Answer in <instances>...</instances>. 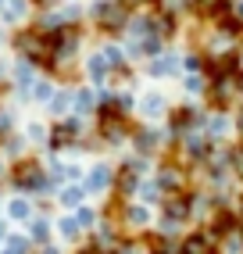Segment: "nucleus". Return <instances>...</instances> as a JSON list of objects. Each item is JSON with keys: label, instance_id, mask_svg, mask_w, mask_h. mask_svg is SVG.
I'll return each mask as SVG.
<instances>
[{"label": "nucleus", "instance_id": "obj_1", "mask_svg": "<svg viewBox=\"0 0 243 254\" xmlns=\"http://www.w3.org/2000/svg\"><path fill=\"white\" fill-rule=\"evenodd\" d=\"M7 183H11V190H18L25 197H47V193L58 190V183L47 176L43 161L32 158V154H22L7 165Z\"/></svg>", "mask_w": 243, "mask_h": 254}, {"label": "nucleus", "instance_id": "obj_2", "mask_svg": "<svg viewBox=\"0 0 243 254\" xmlns=\"http://www.w3.org/2000/svg\"><path fill=\"white\" fill-rule=\"evenodd\" d=\"M11 47H14V54L32 61L40 72H50V64H54V43H50V32L36 29V25H18L11 32Z\"/></svg>", "mask_w": 243, "mask_h": 254}, {"label": "nucleus", "instance_id": "obj_3", "mask_svg": "<svg viewBox=\"0 0 243 254\" xmlns=\"http://www.w3.org/2000/svg\"><path fill=\"white\" fill-rule=\"evenodd\" d=\"M86 18H90V25L100 32V36L118 40V36H125L132 7L125 4V0H93V4L86 7Z\"/></svg>", "mask_w": 243, "mask_h": 254}, {"label": "nucleus", "instance_id": "obj_4", "mask_svg": "<svg viewBox=\"0 0 243 254\" xmlns=\"http://www.w3.org/2000/svg\"><path fill=\"white\" fill-rule=\"evenodd\" d=\"M86 136V122L79 115H64V118H54V126H47V150H72L79 140Z\"/></svg>", "mask_w": 243, "mask_h": 254}, {"label": "nucleus", "instance_id": "obj_5", "mask_svg": "<svg viewBox=\"0 0 243 254\" xmlns=\"http://www.w3.org/2000/svg\"><path fill=\"white\" fill-rule=\"evenodd\" d=\"M129 143L136 147V154H143V158H158L161 150L168 147V136L158 129V126H150V122H143V126H132V136H129Z\"/></svg>", "mask_w": 243, "mask_h": 254}, {"label": "nucleus", "instance_id": "obj_6", "mask_svg": "<svg viewBox=\"0 0 243 254\" xmlns=\"http://www.w3.org/2000/svg\"><path fill=\"white\" fill-rule=\"evenodd\" d=\"M233 100H236L233 79H207V86H204V104H207V111H229Z\"/></svg>", "mask_w": 243, "mask_h": 254}, {"label": "nucleus", "instance_id": "obj_7", "mask_svg": "<svg viewBox=\"0 0 243 254\" xmlns=\"http://www.w3.org/2000/svg\"><path fill=\"white\" fill-rule=\"evenodd\" d=\"M111 183H115V165H108V161H97L90 172L79 179V186L86 193H111Z\"/></svg>", "mask_w": 243, "mask_h": 254}, {"label": "nucleus", "instance_id": "obj_8", "mask_svg": "<svg viewBox=\"0 0 243 254\" xmlns=\"http://www.w3.org/2000/svg\"><path fill=\"white\" fill-rule=\"evenodd\" d=\"M179 68H182V58L172 54V50H161L158 58H147V64H143L147 79H168V75H176Z\"/></svg>", "mask_w": 243, "mask_h": 254}, {"label": "nucleus", "instance_id": "obj_9", "mask_svg": "<svg viewBox=\"0 0 243 254\" xmlns=\"http://www.w3.org/2000/svg\"><path fill=\"white\" fill-rule=\"evenodd\" d=\"M122 229H136V233H143V229H150V222H154V211L147 208V204H122Z\"/></svg>", "mask_w": 243, "mask_h": 254}, {"label": "nucleus", "instance_id": "obj_10", "mask_svg": "<svg viewBox=\"0 0 243 254\" xmlns=\"http://www.w3.org/2000/svg\"><path fill=\"white\" fill-rule=\"evenodd\" d=\"M136 111L143 115V122H158V118L168 115V97L161 90H150V93H143L140 100H136Z\"/></svg>", "mask_w": 243, "mask_h": 254}, {"label": "nucleus", "instance_id": "obj_11", "mask_svg": "<svg viewBox=\"0 0 243 254\" xmlns=\"http://www.w3.org/2000/svg\"><path fill=\"white\" fill-rule=\"evenodd\" d=\"M82 75L90 79V86L104 90V82L111 79V68H108V61H104L100 50H93V54H86V58H82Z\"/></svg>", "mask_w": 243, "mask_h": 254}, {"label": "nucleus", "instance_id": "obj_12", "mask_svg": "<svg viewBox=\"0 0 243 254\" xmlns=\"http://www.w3.org/2000/svg\"><path fill=\"white\" fill-rule=\"evenodd\" d=\"M97 104H100V90H97V86H79V90H72V115L86 118V115L97 111Z\"/></svg>", "mask_w": 243, "mask_h": 254}, {"label": "nucleus", "instance_id": "obj_13", "mask_svg": "<svg viewBox=\"0 0 243 254\" xmlns=\"http://www.w3.org/2000/svg\"><path fill=\"white\" fill-rule=\"evenodd\" d=\"M25 236L32 240V247H43V244H50V236H54V222L43 218V215H32L25 222Z\"/></svg>", "mask_w": 243, "mask_h": 254}, {"label": "nucleus", "instance_id": "obj_14", "mask_svg": "<svg viewBox=\"0 0 243 254\" xmlns=\"http://www.w3.org/2000/svg\"><path fill=\"white\" fill-rule=\"evenodd\" d=\"M36 79H40V68H36L32 61L18 58V61L11 64V82H14V90H29V86H32Z\"/></svg>", "mask_w": 243, "mask_h": 254}, {"label": "nucleus", "instance_id": "obj_15", "mask_svg": "<svg viewBox=\"0 0 243 254\" xmlns=\"http://www.w3.org/2000/svg\"><path fill=\"white\" fill-rule=\"evenodd\" d=\"M32 4L29 0H4V7H0V25H22L29 18Z\"/></svg>", "mask_w": 243, "mask_h": 254}, {"label": "nucleus", "instance_id": "obj_16", "mask_svg": "<svg viewBox=\"0 0 243 254\" xmlns=\"http://www.w3.org/2000/svg\"><path fill=\"white\" fill-rule=\"evenodd\" d=\"M4 215L7 218H14V222H29L32 215V197H25V193H14V197H7V204H4Z\"/></svg>", "mask_w": 243, "mask_h": 254}, {"label": "nucleus", "instance_id": "obj_17", "mask_svg": "<svg viewBox=\"0 0 243 254\" xmlns=\"http://www.w3.org/2000/svg\"><path fill=\"white\" fill-rule=\"evenodd\" d=\"M211 251H215V244L204 236V229H193L179 240V254H211Z\"/></svg>", "mask_w": 243, "mask_h": 254}, {"label": "nucleus", "instance_id": "obj_18", "mask_svg": "<svg viewBox=\"0 0 243 254\" xmlns=\"http://www.w3.org/2000/svg\"><path fill=\"white\" fill-rule=\"evenodd\" d=\"M47 111L54 115V118L72 115V86H58V90H54V97L47 100Z\"/></svg>", "mask_w": 243, "mask_h": 254}, {"label": "nucleus", "instance_id": "obj_19", "mask_svg": "<svg viewBox=\"0 0 243 254\" xmlns=\"http://www.w3.org/2000/svg\"><path fill=\"white\" fill-rule=\"evenodd\" d=\"M54 197H58V204L61 208H79L82 204V197H86V190H82V186L79 183H68V186H61V190H54Z\"/></svg>", "mask_w": 243, "mask_h": 254}, {"label": "nucleus", "instance_id": "obj_20", "mask_svg": "<svg viewBox=\"0 0 243 254\" xmlns=\"http://www.w3.org/2000/svg\"><path fill=\"white\" fill-rule=\"evenodd\" d=\"M100 54H104V61H108V68L115 72V68H125L129 64V54H125V47H118L115 40H108L100 47Z\"/></svg>", "mask_w": 243, "mask_h": 254}, {"label": "nucleus", "instance_id": "obj_21", "mask_svg": "<svg viewBox=\"0 0 243 254\" xmlns=\"http://www.w3.org/2000/svg\"><path fill=\"white\" fill-rule=\"evenodd\" d=\"M54 90H58V82L54 79H36V82H32V86H29V100H32V104H43L47 108V100L50 97H54Z\"/></svg>", "mask_w": 243, "mask_h": 254}, {"label": "nucleus", "instance_id": "obj_22", "mask_svg": "<svg viewBox=\"0 0 243 254\" xmlns=\"http://www.w3.org/2000/svg\"><path fill=\"white\" fill-rule=\"evenodd\" d=\"M25 143H29V140L22 136V132H14V129H11V132H7V136H4V140H0V154H4V158H11V161H14V158H22V154H25Z\"/></svg>", "mask_w": 243, "mask_h": 254}, {"label": "nucleus", "instance_id": "obj_23", "mask_svg": "<svg viewBox=\"0 0 243 254\" xmlns=\"http://www.w3.org/2000/svg\"><path fill=\"white\" fill-rule=\"evenodd\" d=\"M54 233L61 236V240H68V244H79V240H82V229H79V222H75V215L58 218V222H54Z\"/></svg>", "mask_w": 243, "mask_h": 254}, {"label": "nucleus", "instance_id": "obj_24", "mask_svg": "<svg viewBox=\"0 0 243 254\" xmlns=\"http://www.w3.org/2000/svg\"><path fill=\"white\" fill-rule=\"evenodd\" d=\"M136 197H140V204L150 208V204H161V197H165V193H161V186H158V183L140 179V186H136Z\"/></svg>", "mask_w": 243, "mask_h": 254}, {"label": "nucleus", "instance_id": "obj_25", "mask_svg": "<svg viewBox=\"0 0 243 254\" xmlns=\"http://www.w3.org/2000/svg\"><path fill=\"white\" fill-rule=\"evenodd\" d=\"M204 86H207L204 72H186V75H182V90H186L189 97H204Z\"/></svg>", "mask_w": 243, "mask_h": 254}, {"label": "nucleus", "instance_id": "obj_26", "mask_svg": "<svg viewBox=\"0 0 243 254\" xmlns=\"http://www.w3.org/2000/svg\"><path fill=\"white\" fill-rule=\"evenodd\" d=\"M4 247H7L11 254H29V251H32V240H29L25 233H7V236H4Z\"/></svg>", "mask_w": 243, "mask_h": 254}, {"label": "nucleus", "instance_id": "obj_27", "mask_svg": "<svg viewBox=\"0 0 243 254\" xmlns=\"http://www.w3.org/2000/svg\"><path fill=\"white\" fill-rule=\"evenodd\" d=\"M75 222H79V229L86 233V229H97V222H100V211L97 208H75Z\"/></svg>", "mask_w": 243, "mask_h": 254}, {"label": "nucleus", "instance_id": "obj_28", "mask_svg": "<svg viewBox=\"0 0 243 254\" xmlns=\"http://www.w3.org/2000/svg\"><path fill=\"white\" fill-rule=\"evenodd\" d=\"M22 136H25L29 143H47V126H43V122H29V126L22 129Z\"/></svg>", "mask_w": 243, "mask_h": 254}, {"label": "nucleus", "instance_id": "obj_29", "mask_svg": "<svg viewBox=\"0 0 243 254\" xmlns=\"http://www.w3.org/2000/svg\"><path fill=\"white\" fill-rule=\"evenodd\" d=\"M204 61H207L204 50H189V54L182 58V68L186 72H204Z\"/></svg>", "mask_w": 243, "mask_h": 254}, {"label": "nucleus", "instance_id": "obj_30", "mask_svg": "<svg viewBox=\"0 0 243 254\" xmlns=\"http://www.w3.org/2000/svg\"><path fill=\"white\" fill-rule=\"evenodd\" d=\"M233 132H236V140L243 143V108H240V111L233 115Z\"/></svg>", "mask_w": 243, "mask_h": 254}, {"label": "nucleus", "instance_id": "obj_31", "mask_svg": "<svg viewBox=\"0 0 243 254\" xmlns=\"http://www.w3.org/2000/svg\"><path fill=\"white\" fill-rule=\"evenodd\" d=\"M32 254H61L58 244H43V247H32Z\"/></svg>", "mask_w": 243, "mask_h": 254}, {"label": "nucleus", "instance_id": "obj_32", "mask_svg": "<svg viewBox=\"0 0 243 254\" xmlns=\"http://www.w3.org/2000/svg\"><path fill=\"white\" fill-rule=\"evenodd\" d=\"M233 14H236V18L243 22V0H233Z\"/></svg>", "mask_w": 243, "mask_h": 254}, {"label": "nucleus", "instance_id": "obj_33", "mask_svg": "<svg viewBox=\"0 0 243 254\" xmlns=\"http://www.w3.org/2000/svg\"><path fill=\"white\" fill-rule=\"evenodd\" d=\"M4 236H7V218L0 215V244H4Z\"/></svg>", "mask_w": 243, "mask_h": 254}, {"label": "nucleus", "instance_id": "obj_34", "mask_svg": "<svg viewBox=\"0 0 243 254\" xmlns=\"http://www.w3.org/2000/svg\"><path fill=\"white\" fill-rule=\"evenodd\" d=\"M7 90H11V82H0V97H4Z\"/></svg>", "mask_w": 243, "mask_h": 254}, {"label": "nucleus", "instance_id": "obj_35", "mask_svg": "<svg viewBox=\"0 0 243 254\" xmlns=\"http://www.w3.org/2000/svg\"><path fill=\"white\" fill-rule=\"evenodd\" d=\"M0 7H4V0H0Z\"/></svg>", "mask_w": 243, "mask_h": 254}]
</instances>
